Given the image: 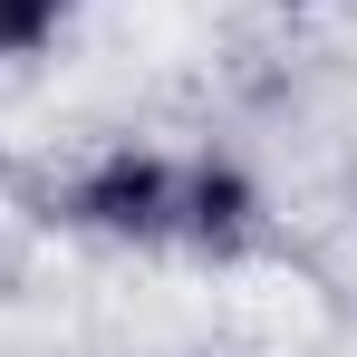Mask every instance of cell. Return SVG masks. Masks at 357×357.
Wrapping results in <instances>:
<instances>
[{
	"instance_id": "cell-1",
	"label": "cell",
	"mask_w": 357,
	"mask_h": 357,
	"mask_svg": "<svg viewBox=\"0 0 357 357\" xmlns=\"http://www.w3.org/2000/svg\"><path fill=\"white\" fill-rule=\"evenodd\" d=\"M174 183H183V145L116 135L59 183V222L107 251H174Z\"/></svg>"
},
{
	"instance_id": "cell-2",
	"label": "cell",
	"mask_w": 357,
	"mask_h": 357,
	"mask_svg": "<svg viewBox=\"0 0 357 357\" xmlns=\"http://www.w3.org/2000/svg\"><path fill=\"white\" fill-rule=\"evenodd\" d=\"M271 241V193L261 174L222 155V145H183V183H174V251L183 261H213V271H232Z\"/></svg>"
},
{
	"instance_id": "cell-3",
	"label": "cell",
	"mask_w": 357,
	"mask_h": 357,
	"mask_svg": "<svg viewBox=\"0 0 357 357\" xmlns=\"http://www.w3.org/2000/svg\"><path fill=\"white\" fill-rule=\"evenodd\" d=\"M59 29H68V0H0V68H10V59H39Z\"/></svg>"
}]
</instances>
